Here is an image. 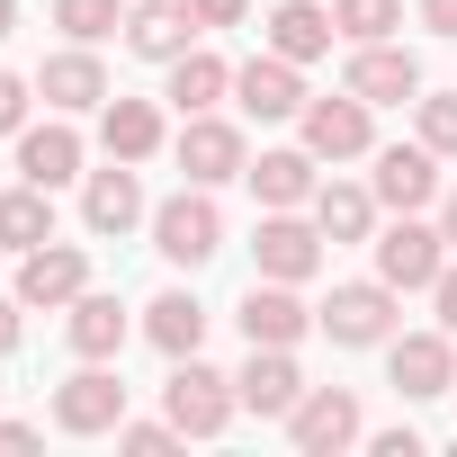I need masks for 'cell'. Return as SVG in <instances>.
I'll return each mask as SVG.
<instances>
[{"instance_id":"6da1fadb","label":"cell","mask_w":457,"mask_h":457,"mask_svg":"<svg viewBox=\"0 0 457 457\" xmlns=\"http://www.w3.org/2000/svg\"><path fill=\"white\" fill-rule=\"evenodd\" d=\"M162 412L179 421V439H224V421L243 412V395H234V377H215L206 359H170Z\"/></svg>"},{"instance_id":"7a4b0ae2","label":"cell","mask_w":457,"mask_h":457,"mask_svg":"<svg viewBox=\"0 0 457 457\" xmlns=\"http://www.w3.org/2000/svg\"><path fill=\"white\" fill-rule=\"evenodd\" d=\"M386 377H395L403 403L457 395V332H448V323H439V332H395V341H386Z\"/></svg>"},{"instance_id":"3957f363","label":"cell","mask_w":457,"mask_h":457,"mask_svg":"<svg viewBox=\"0 0 457 457\" xmlns=\"http://www.w3.org/2000/svg\"><path fill=\"white\" fill-rule=\"evenodd\" d=\"M153 252H162L170 270H206V261L224 252V215H215L206 188H179L170 206H153Z\"/></svg>"},{"instance_id":"277c9868","label":"cell","mask_w":457,"mask_h":457,"mask_svg":"<svg viewBox=\"0 0 457 457\" xmlns=\"http://www.w3.org/2000/svg\"><path fill=\"white\" fill-rule=\"evenodd\" d=\"M439 270H448V234H439V224H421V215H395L386 234H377V278H386L395 296L430 287Z\"/></svg>"},{"instance_id":"5b68a950","label":"cell","mask_w":457,"mask_h":457,"mask_svg":"<svg viewBox=\"0 0 457 457\" xmlns=\"http://www.w3.org/2000/svg\"><path fill=\"white\" fill-rule=\"evenodd\" d=\"M314 323L341 350H377V341H395V287L386 278H350V287H332V305H314Z\"/></svg>"},{"instance_id":"8992f818","label":"cell","mask_w":457,"mask_h":457,"mask_svg":"<svg viewBox=\"0 0 457 457\" xmlns=\"http://www.w3.org/2000/svg\"><path fill=\"white\" fill-rule=\"evenodd\" d=\"M179 170H188V188H224V179H243L252 170V144H243V126L234 117H188L179 126Z\"/></svg>"},{"instance_id":"52a82bcc","label":"cell","mask_w":457,"mask_h":457,"mask_svg":"<svg viewBox=\"0 0 457 457\" xmlns=\"http://www.w3.org/2000/svg\"><path fill=\"white\" fill-rule=\"evenodd\" d=\"M305 153L314 162H359V153H377V126H368V99L359 90H341V99H305Z\"/></svg>"},{"instance_id":"ba28073f","label":"cell","mask_w":457,"mask_h":457,"mask_svg":"<svg viewBox=\"0 0 457 457\" xmlns=\"http://www.w3.org/2000/svg\"><path fill=\"white\" fill-rule=\"evenodd\" d=\"M81 287H90V252H81V243H37V252L19 261V305H28V314H63Z\"/></svg>"},{"instance_id":"9c48e42d","label":"cell","mask_w":457,"mask_h":457,"mask_svg":"<svg viewBox=\"0 0 457 457\" xmlns=\"http://www.w3.org/2000/svg\"><path fill=\"white\" fill-rule=\"evenodd\" d=\"M117 421H126V386L108 377V359H90L81 377H63V386H54V430L99 439V430H117Z\"/></svg>"},{"instance_id":"30bf717a","label":"cell","mask_w":457,"mask_h":457,"mask_svg":"<svg viewBox=\"0 0 457 457\" xmlns=\"http://www.w3.org/2000/svg\"><path fill=\"white\" fill-rule=\"evenodd\" d=\"M359 430H368V421H359V395H350V386H305V403L287 412V439H296L305 457H341Z\"/></svg>"},{"instance_id":"8fae6325","label":"cell","mask_w":457,"mask_h":457,"mask_svg":"<svg viewBox=\"0 0 457 457\" xmlns=\"http://www.w3.org/2000/svg\"><path fill=\"white\" fill-rule=\"evenodd\" d=\"M252 261H261V278L305 287V278L323 270V224H296V206H270V224L252 234Z\"/></svg>"},{"instance_id":"7c38bea8","label":"cell","mask_w":457,"mask_h":457,"mask_svg":"<svg viewBox=\"0 0 457 457\" xmlns=\"http://www.w3.org/2000/svg\"><path fill=\"white\" fill-rule=\"evenodd\" d=\"M314 332V305L287 287V278H252V296H243V341L252 350H296Z\"/></svg>"},{"instance_id":"4fadbf2b","label":"cell","mask_w":457,"mask_h":457,"mask_svg":"<svg viewBox=\"0 0 457 457\" xmlns=\"http://www.w3.org/2000/svg\"><path fill=\"white\" fill-rule=\"evenodd\" d=\"M305 63H287V54H252L243 72H234V99H243V117H261V126H278V117H305V81H296Z\"/></svg>"},{"instance_id":"5bb4252c","label":"cell","mask_w":457,"mask_h":457,"mask_svg":"<svg viewBox=\"0 0 457 457\" xmlns=\"http://www.w3.org/2000/svg\"><path fill=\"white\" fill-rule=\"evenodd\" d=\"M368 188H377V206H395V215H421V206L439 197V153H430V144H386Z\"/></svg>"},{"instance_id":"9a60e30c","label":"cell","mask_w":457,"mask_h":457,"mask_svg":"<svg viewBox=\"0 0 457 457\" xmlns=\"http://www.w3.org/2000/svg\"><path fill=\"white\" fill-rule=\"evenodd\" d=\"M341 90H359L368 108H403V99H421V63L403 46H359L350 72H341Z\"/></svg>"},{"instance_id":"2e32d148","label":"cell","mask_w":457,"mask_h":457,"mask_svg":"<svg viewBox=\"0 0 457 457\" xmlns=\"http://www.w3.org/2000/svg\"><path fill=\"white\" fill-rule=\"evenodd\" d=\"M81 224H90V234H108V243L144 224V179H135V162L90 170V188H81Z\"/></svg>"},{"instance_id":"e0dca14e","label":"cell","mask_w":457,"mask_h":457,"mask_svg":"<svg viewBox=\"0 0 457 457\" xmlns=\"http://www.w3.org/2000/svg\"><path fill=\"white\" fill-rule=\"evenodd\" d=\"M234 395H243V412L287 421V412L305 403V377H296V359H287V350H252V359H243V377H234Z\"/></svg>"},{"instance_id":"ac0fdd59","label":"cell","mask_w":457,"mask_h":457,"mask_svg":"<svg viewBox=\"0 0 457 457\" xmlns=\"http://www.w3.org/2000/svg\"><path fill=\"white\" fill-rule=\"evenodd\" d=\"M126 46L144 63H170V54L197 46V10H188V0H135V10H126Z\"/></svg>"},{"instance_id":"d6986e66","label":"cell","mask_w":457,"mask_h":457,"mask_svg":"<svg viewBox=\"0 0 457 457\" xmlns=\"http://www.w3.org/2000/svg\"><path fill=\"white\" fill-rule=\"evenodd\" d=\"M37 90H46V108H63V117H81V108H108V63H99L90 46H72V54H46Z\"/></svg>"},{"instance_id":"ffe728a7","label":"cell","mask_w":457,"mask_h":457,"mask_svg":"<svg viewBox=\"0 0 457 457\" xmlns=\"http://www.w3.org/2000/svg\"><path fill=\"white\" fill-rule=\"evenodd\" d=\"M19 179H37V188H63V179H81V135H72L63 117H46V126H19Z\"/></svg>"},{"instance_id":"44dd1931","label":"cell","mask_w":457,"mask_h":457,"mask_svg":"<svg viewBox=\"0 0 457 457\" xmlns=\"http://www.w3.org/2000/svg\"><path fill=\"white\" fill-rule=\"evenodd\" d=\"M179 117H206L215 99H234V63L224 54H206V46H188V54H170V90H162Z\"/></svg>"},{"instance_id":"7402d4cb","label":"cell","mask_w":457,"mask_h":457,"mask_svg":"<svg viewBox=\"0 0 457 457\" xmlns=\"http://www.w3.org/2000/svg\"><path fill=\"white\" fill-rule=\"evenodd\" d=\"M261 37H270V54H287V63H323L341 28H332V10H314V0H278Z\"/></svg>"},{"instance_id":"603a6c76","label":"cell","mask_w":457,"mask_h":457,"mask_svg":"<svg viewBox=\"0 0 457 457\" xmlns=\"http://www.w3.org/2000/svg\"><path fill=\"white\" fill-rule=\"evenodd\" d=\"M99 144H108V162H153L162 153V108L153 99H108L99 108Z\"/></svg>"},{"instance_id":"cb8c5ba5","label":"cell","mask_w":457,"mask_h":457,"mask_svg":"<svg viewBox=\"0 0 457 457\" xmlns=\"http://www.w3.org/2000/svg\"><path fill=\"white\" fill-rule=\"evenodd\" d=\"M63 332H72L81 359H117V350H126V305L99 296V287H81V296L63 305Z\"/></svg>"},{"instance_id":"d4e9b609","label":"cell","mask_w":457,"mask_h":457,"mask_svg":"<svg viewBox=\"0 0 457 457\" xmlns=\"http://www.w3.org/2000/svg\"><path fill=\"white\" fill-rule=\"evenodd\" d=\"M144 341H153L162 359H197V341H206V305H197L188 287L153 296V305H144Z\"/></svg>"},{"instance_id":"484cf974","label":"cell","mask_w":457,"mask_h":457,"mask_svg":"<svg viewBox=\"0 0 457 457\" xmlns=\"http://www.w3.org/2000/svg\"><path fill=\"white\" fill-rule=\"evenodd\" d=\"M54 243V188L19 179V188H0V252H37Z\"/></svg>"},{"instance_id":"4316f807","label":"cell","mask_w":457,"mask_h":457,"mask_svg":"<svg viewBox=\"0 0 457 457\" xmlns=\"http://www.w3.org/2000/svg\"><path fill=\"white\" fill-rule=\"evenodd\" d=\"M314 224H323V243H368V234H377V188L323 179V188H314Z\"/></svg>"},{"instance_id":"83f0119b","label":"cell","mask_w":457,"mask_h":457,"mask_svg":"<svg viewBox=\"0 0 457 457\" xmlns=\"http://www.w3.org/2000/svg\"><path fill=\"white\" fill-rule=\"evenodd\" d=\"M243 179L261 188V206H305V197L323 188V179H314V153H305V144H296V153H261V162H252Z\"/></svg>"},{"instance_id":"f1b7e54d","label":"cell","mask_w":457,"mask_h":457,"mask_svg":"<svg viewBox=\"0 0 457 457\" xmlns=\"http://www.w3.org/2000/svg\"><path fill=\"white\" fill-rule=\"evenodd\" d=\"M332 28H341L350 46H386V37L403 28V0H332Z\"/></svg>"},{"instance_id":"f546056e","label":"cell","mask_w":457,"mask_h":457,"mask_svg":"<svg viewBox=\"0 0 457 457\" xmlns=\"http://www.w3.org/2000/svg\"><path fill=\"white\" fill-rule=\"evenodd\" d=\"M54 28H63L72 46H99V37L126 28V0H54Z\"/></svg>"},{"instance_id":"4dcf8cb0","label":"cell","mask_w":457,"mask_h":457,"mask_svg":"<svg viewBox=\"0 0 457 457\" xmlns=\"http://www.w3.org/2000/svg\"><path fill=\"white\" fill-rule=\"evenodd\" d=\"M412 108H421V144L448 162V153H457V90H430V99H412Z\"/></svg>"},{"instance_id":"1f68e13d","label":"cell","mask_w":457,"mask_h":457,"mask_svg":"<svg viewBox=\"0 0 457 457\" xmlns=\"http://www.w3.org/2000/svg\"><path fill=\"white\" fill-rule=\"evenodd\" d=\"M170 439H179V421H170V412H162V421H117V448H135V457H162Z\"/></svg>"},{"instance_id":"d6a6232c","label":"cell","mask_w":457,"mask_h":457,"mask_svg":"<svg viewBox=\"0 0 457 457\" xmlns=\"http://www.w3.org/2000/svg\"><path fill=\"white\" fill-rule=\"evenodd\" d=\"M19 126H28V81L0 72V135H19Z\"/></svg>"},{"instance_id":"836d02e7","label":"cell","mask_w":457,"mask_h":457,"mask_svg":"<svg viewBox=\"0 0 457 457\" xmlns=\"http://www.w3.org/2000/svg\"><path fill=\"white\" fill-rule=\"evenodd\" d=\"M188 10H197V28H243L252 0H188Z\"/></svg>"},{"instance_id":"e575fe53","label":"cell","mask_w":457,"mask_h":457,"mask_svg":"<svg viewBox=\"0 0 457 457\" xmlns=\"http://www.w3.org/2000/svg\"><path fill=\"white\" fill-rule=\"evenodd\" d=\"M430 305H439V323H448V332H457V261H448V270H439V278H430Z\"/></svg>"},{"instance_id":"d590c367","label":"cell","mask_w":457,"mask_h":457,"mask_svg":"<svg viewBox=\"0 0 457 457\" xmlns=\"http://www.w3.org/2000/svg\"><path fill=\"white\" fill-rule=\"evenodd\" d=\"M421 28L430 37H457V0H421Z\"/></svg>"},{"instance_id":"8d00e7d4","label":"cell","mask_w":457,"mask_h":457,"mask_svg":"<svg viewBox=\"0 0 457 457\" xmlns=\"http://www.w3.org/2000/svg\"><path fill=\"white\" fill-rule=\"evenodd\" d=\"M19 448H37V421H0V457H19Z\"/></svg>"},{"instance_id":"74e56055","label":"cell","mask_w":457,"mask_h":457,"mask_svg":"<svg viewBox=\"0 0 457 457\" xmlns=\"http://www.w3.org/2000/svg\"><path fill=\"white\" fill-rule=\"evenodd\" d=\"M19 350V305H0V359Z\"/></svg>"},{"instance_id":"f35d334b","label":"cell","mask_w":457,"mask_h":457,"mask_svg":"<svg viewBox=\"0 0 457 457\" xmlns=\"http://www.w3.org/2000/svg\"><path fill=\"white\" fill-rule=\"evenodd\" d=\"M439 234H448V252H457V188L439 197Z\"/></svg>"},{"instance_id":"ab89813d","label":"cell","mask_w":457,"mask_h":457,"mask_svg":"<svg viewBox=\"0 0 457 457\" xmlns=\"http://www.w3.org/2000/svg\"><path fill=\"white\" fill-rule=\"evenodd\" d=\"M10 28H19V0H0V37H10Z\"/></svg>"}]
</instances>
